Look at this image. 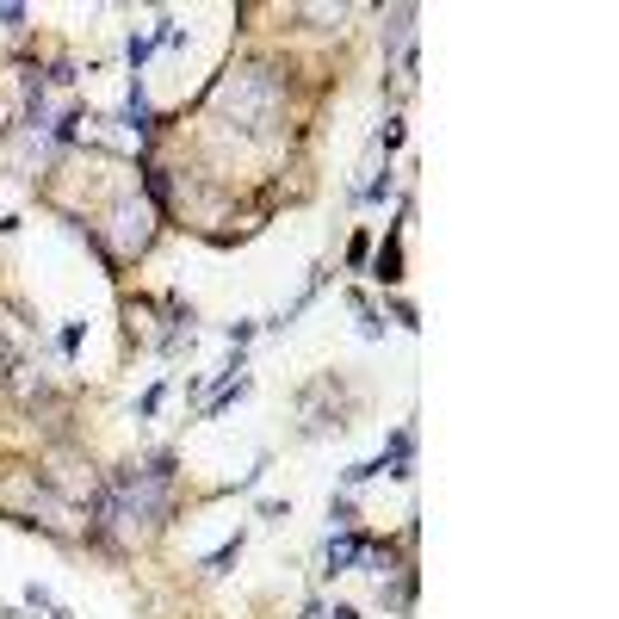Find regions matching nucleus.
Returning <instances> with one entry per match:
<instances>
[{
  "mask_svg": "<svg viewBox=\"0 0 619 619\" xmlns=\"http://www.w3.org/2000/svg\"><path fill=\"white\" fill-rule=\"evenodd\" d=\"M211 112L217 124H230L241 137H273L285 124V81L267 63H241L211 87Z\"/></svg>",
  "mask_w": 619,
  "mask_h": 619,
  "instance_id": "1",
  "label": "nucleus"
},
{
  "mask_svg": "<svg viewBox=\"0 0 619 619\" xmlns=\"http://www.w3.org/2000/svg\"><path fill=\"white\" fill-rule=\"evenodd\" d=\"M105 230H112V260H137L149 254V241H155V205H142V199H118L112 217H105Z\"/></svg>",
  "mask_w": 619,
  "mask_h": 619,
  "instance_id": "2",
  "label": "nucleus"
},
{
  "mask_svg": "<svg viewBox=\"0 0 619 619\" xmlns=\"http://www.w3.org/2000/svg\"><path fill=\"white\" fill-rule=\"evenodd\" d=\"M366 545H372L366 533H341V539H329V551H322V564H329V570H322V576H341V570H353V564L366 557Z\"/></svg>",
  "mask_w": 619,
  "mask_h": 619,
  "instance_id": "3",
  "label": "nucleus"
},
{
  "mask_svg": "<svg viewBox=\"0 0 619 619\" xmlns=\"http://www.w3.org/2000/svg\"><path fill=\"white\" fill-rule=\"evenodd\" d=\"M372 279H378V285H397V279H403V236H390L378 248V260H372Z\"/></svg>",
  "mask_w": 619,
  "mask_h": 619,
  "instance_id": "4",
  "label": "nucleus"
},
{
  "mask_svg": "<svg viewBox=\"0 0 619 619\" xmlns=\"http://www.w3.org/2000/svg\"><path fill=\"white\" fill-rule=\"evenodd\" d=\"M241 545H248L241 533H236V539H230V545H217V551H211V557H205V576H223V570H230V564H236V557H241Z\"/></svg>",
  "mask_w": 619,
  "mask_h": 619,
  "instance_id": "5",
  "label": "nucleus"
},
{
  "mask_svg": "<svg viewBox=\"0 0 619 619\" xmlns=\"http://www.w3.org/2000/svg\"><path fill=\"white\" fill-rule=\"evenodd\" d=\"M162 397H168V384H149V390H142V403H137V415H142V421H149V415L162 409Z\"/></svg>",
  "mask_w": 619,
  "mask_h": 619,
  "instance_id": "6",
  "label": "nucleus"
},
{
  "mask_svg": "<svg viewBox=\"0 0 619 619\" xmlns=\"http://www.w3.org/2000/svg\"><path fill=\"white\" fill-rule=\"evenodd\" d=\"M81 335H87V322H69V329H63V359L81 353Z\"/></svg>",
  "mask_w": 619,
  "mask_h": 619,
  "instance_id": "7",
  "label": "nucleus"
},
{
  "mask_svg": "<svg viewBox=\"0 0 619 619\" xmlns=\"http://www.w3.org/2000/svg\"><path fill=\"white\" fill-rule=\"evenodd\" d=\"M329 520H335L341 533H353V502H347V496H341V502H329Z\"/></svg>",
  "mask_w": 619,
  "mask_h": 619,
  "instance_id": "8",
  "label": "nucleus"
},
{
  "mask_svg": "<svg viewBox=\"0 0 619 619\" xmlns=\"http://www.w3.org/2000/svg\"><path fill=\"white\" fill-rule=\"evenodd\" d=\"M366 254H372V236H366V230H359V236L347 241V267H359V260H366Z\"/></svg>",
  "mask_w": 619,
  "mask_h": 619,
  "instance_id": "9",
  "label": "nucleus"
},
{
  "mask_svg": "<svg viewBox=\"0 0 619 619\" xmlns=\"http://www.w3.org/2000/svg\"><path fill=\"white\" fill-rule=\"evenodd\" d=\"M378 142H384V155L403 142V118H384V131H378Z\"/></svg>",
  "mask_w": 619,
  "mask_h": 619,
  "instance_id": "10",
  "label": "nucleus"
},
{
  "mask_svg": "<svg viewBox=\"0 0 619 619\" xmlns=\"http://www.w3.org/2000/svg\"><path fill=\"white\" fill-rule=\"evenodd\" d=\"M0 25L6 32H25V6H0Z\"/></svg>",
  "mask_w": 619,
  "mask_h": 619,
  "instance_id": "11",
  "label": "nucleus"
},
{
  "mask_svg": "<svg viewBox=\"0 0 619 619\" xmlns=\"http://www.w3.org/2000/svg\"><path fill=\"white\" fill-rule=\"evenodd\" d=\"M322 619H359V607H347V601H335V607H329Z\"/></svg>",
  "mask_w": 619,
  "mask_h": 619,
  "instance_id": "12",
  "label": "nucleus"
}]
</instances>
